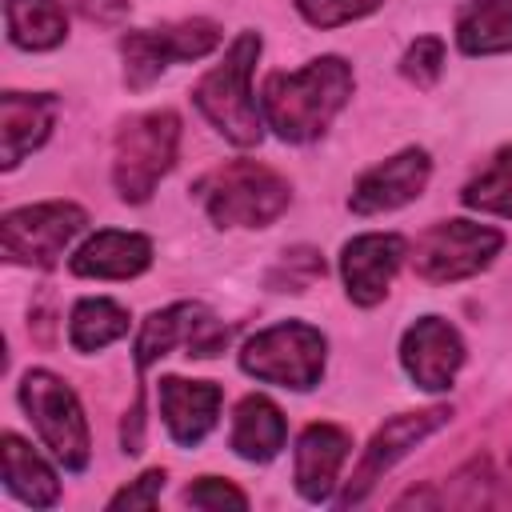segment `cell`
Wrapping results in <instances>:
<instances>
[{"mask_svg":"<svg viewBox=\"0 0 512 512\" xmlns=\"http://www.w3.org/2000/svg\"><path fill=\"white\" fill-rule=\"evenodd\" d=\"M128 332V312L108 296H84L72 308L68 340L76 352H100Z\"/></svg>","mask_w":512,"mask_h":512,"instance_id":"23","label":"cell"},{"mask_svg":"<svg viewBox=\"0 0 512 512\" xmlns=\"http://www.w3.org/2000/svg\"><path fill=\"white\" fill-rule=\"evenodd\" d=\"M20 404H24L28 420L36 424L40 440L48 444V452L68 472H84L88 456H92V440H88V420H84L76 392L60 376L32 368L20 380Z\"/></svg>","mask_w":512,"mask_h":512,"instance_id":"6","label":"cell"},{"mask_svg":"<svg viewBox=\"0 0 512 512\" xmlns=\"http://www.w3.org/2000/svg\"><path fill=\"white\" fill-rule=\"evenodd\" d=\"M284 412L268 400V396H244L236 404V416H232V452L252 460V464H264L272 460L280 448H284Z\"/></svg>","mask_w":512,"mask_h":512,"instance_id":"19","label":"cell"},{"mask_svg":"<svg viewBox=\"0 0 512 512\" xmlns=\"http://www.w3.org/2000/svg\"><path fill=\"white\" fill-rule=\"evenodd\" d=\"M4 448V488L16 496V500H24V504H32V508H52L56 500H60V480H56V472L36 456V448L28 444V440H20L16 432H4V440H0Z\"/></svg>","mask_w":512,"mask_h":512,"instance_id":"20","label":"cell"},{"mask_svg":"<svg viewBox=\"0 0 512 512\" xmlns=\"http://www.w3.org/2000/svg\"><path fill=\"white\" fill-rule=\"evenodd\" d=\"M440 68H444V44H440V36H420V40H412L408 52H404V60H400V72H404L412 84H420V88L436 84V80H440Z\"/></svg>","mask_w":512,"mask_h":512,"instance_id":"28","label":"cell"},{"mask_svg":"<svg viewBox=\"0 0 512 512\" xmlns=\"http://www.w3.org/2000/svg\"><path fill=\"white\" fill-rule=\"evenodd\" d=\"M500 248H504V236L488 224L440 220L416 240L412 264L428 284H456L484 272Z\"/></svg>","mask_w":512,"mask_h":512,"instance_id":"8","label":"cell"},{"mask_svg":"<svg viewBox=\"0 0 512 512\" xmlns=\"http://www.w3.org/2000/svg\"><path fill=\"white\" fill-rule=\"evenodd\" d=\"M160 488H164V472H160V468H152V472H144L136 484L120 488V492L108 500V508H156Z\"/></svg>","mask_w":512,"mask_h":512,"instance_id":"30","label":"cell"},{"mask_svg":"<svg viewBox=\"0 0 512 512\" xmlns=\"http://www.w3.org/2000/svg\"><path fill=\"white\" fill-rule=\"evenodd\" d=\"M508 472H512V464H508Z\"/></svg>","mask_w":512,"mask_h":512,"instance_id":"31","label":"cell"},{"mask_svg":"<svg viewBox=\"0 0 512 512\" xmlns=\"http://www.w3.org/2000/svg\"><path fill=\"white\" fill-rule=\"evenodd\" d=\"M176 148H180V116L172 108H156L124 120L112 148V184L120 200L144 204L176 164Z\"/></svg>","mask_w":512,"mask_h":512,"instance_id":"4","label":"cell"},{"mask_svg":"<svg viewBox=\"0 0 512 512\" xmlns=\"http://www.w3.org/2000/svg\"><path fill=\"white\" fill-rule=\"evenodd\" d=\"M220 44V24L212 20H180L164 28H136L124 32L120 52H124V80L128 88H148L168 64L180 60H200Z\"/></svg>","mask_w":512,"mask_h":512,"instance_id":"9","label":"cell"},{"mask_svg":"<svg viewBox=\"0 0 512 512\" xmlns=\"http://www.w3.org/2000/svg\"><path fill=\"white\" fill-rule=\"evenodd\" d=\"M404 236L396 232H364L352 236L340 252V272H344V292L352 304L372 308L388 296V284L396 276V268L404 264Z\"/></svg>","mask_w":512,"mask_h":512,"instance_id":"13","label":"cell"},{"mask_svg":"<svg viewBox=\"0 0 512 512\" xmlns=\"http://www.w3.org/2000/svg\"><path fill=\"white\" fill-rule=\"evenodd\" d=\"M196 196L216 228H268L292 204L288 180L256 160H228L212 168L196 180Z\"/></svg>","mask_w":512,"mask_h":512,"instance_id":"3","label":"cell"},{"mask_svg":"<svg viewBox=\"0 0 512 512\" xmlns=\"http://www.w3.org/2000/svg\"><path fill=\"white\" fill-rule=\"evenodd\" d=\"M4 24H8V40L16 48L48 52L68 32L64 0H4Z\"/></svg>","mask_w":512,"mask_h":512,"instance_id":"22","label":"cell"},{"mask_svg":"<svg viewBox=\"0 0 512 512\" xmlns=\"http://www.w3.org/2000/svg\"><path fill=\"white\" fill-rule=\"evenodd\" d=\"M84 224H88V212L72 200H44V204L16 208L0 220L4 260L28 264V268H52Z\"/></svg>","mask_w":512,"mask_h":512,"instance_id":"7","label":"cell"},{"mask_svg":"<svg viewBox=\"0 0 512 512\" xmlns=\"http://www.w3.org/2000/svg\"><path fill=\"white\" fill-rule=\"evenodd\" d=\"M428 176H432L428 152H424V148H404V152L388 156L384 164L368 168V172L356 180V188H352V196H348V208H352L356 216L392 212V208L416 200V196L424 192Z\"/></svg>","mask_w":512,"mask_h":512,"instance_id":"14","label":"cell"},{"mask_svg":"<svg viewBox=\"0 0 512 512\" xmlns=\"http://www.w3.org/2000/svg\"><path fill=\"white\" fill-rule=\"evenodd\" d=\"M256 60H260V32H240L228 44L224 60L212 72H204L200 84L192 88V100L208 116V124L240 148H252L264 136V112L260 100L252 96Z\"/></svg>","mask_w":512,"mask_h":512,"instance_id":"2","label":"cell"},{"mask_svg":"<svg viewBox=\"0 0 512 512\" xmlns=\"http://www.w3.org/2000/svg\"><path fill=\"white\" fill-rule=\"evenodd\" d=\"M400 364L416 388L444 392V388H452V380L464 364V340L448 320L420 316L400 340Z\"/></svg>","mask_w":512,"mask_h":512,"instance_id":"12","label":"cell"},{"mask_svg":"<svg viewBox=\"0 0 512 512\" xmlns=\"http://www.w3.org/2000/svg\"><path fill=\"white\" fill-rule=\"evenodd\" d=\"M448 420H452V408H444V404L424 408V412H400V416H392V420L368 440V448H364V456H360V464H356V472H352L348 492L340 496V504H360V500L368 496V488H372L400 456H408L424 436H432V432L444 428Z\"/></svg>","mask_w":512,"mask_h":512,"instance_id":"11","label":"cell"},{"mask_svg":"<svg viewBox=\"0 0 512 512\" xmlns=\"http://www.w3.org/2000/svg\"><path fill=\"white\" fill-rule=\"evenodd\" d=\"M348 96L352 68L340 56H316L296 72H272L260 92V112L280 140L308 144L324 136V128L348 104Z\"/></svg>","mask_w":512,"mask_h":512,"instance_id":"1","label":"cell"},{"mask_svg":"<svg viewBox=\"0 0 512 512\" xmlns=\"http://www.w3.org/2000/svg\"><path fill=\"white\" fill-rule=\"evenodd\" d=\"M324 352H328V344H324L320 328H312L304 320H284V324L256 332L244 344L240 368L264 384L308 392L324 376Z\"/></svg>","mask_w":512,"mask_h":512,"instance_id":"5","label":"cell"},{"mask_svg":"<svg viewBox=\"0 0 512 512\" xmlns=\"http://www.w3.org/2000/svg\"><path fill=\"white\" fill-rule=\"evenodd\" d=\"M184 500H188L192 508H248V496H244L240 488H232L228 480H216V476H200V480L184 492Z\"/></svg>","mask_w":512,"mask_h":512,"instance_id":"29","label":"cell"},{"mask_svg":"<svg viewBox=\"0 0 512 512\" xmlns=\"http://www.w3.org/2000/svg\"><path fill=\"white\" fill-rule=\"evenodd\" d=\"M220 400H224V392L208 380H184V376H164L160 380V416H164L168 436L180 448L200 444L216 428Z\"/></svg>","mask_w":512,"mask_h":512,"instance_id":"15","label":"cell"},{"mask_svg":"<svg viewBox=\"0 0 512 512\" xmlns=\"http://www.w3.org/2000/svg\"><path fill=\"white\" fill-rule=\"evenodd\" d=\"M148 264H152V240L120 228H104L88 236L68 260V268L88 280H128V276H140Z\"/></svg>","mask_w":512,"mask_h":512,"instance_id":"17","label":"cell"},{"mask_svg":"<svg viewBox=\"0 0 512 512\" xmlns=\"http://www.w3.org/2000/svg\"><path fill=\"white\" fill-rule=\"evenodd\" d=\"M460 200L468 208H476V212H492V216H508L512 220V144H504L488 160V168L464 184Z\"/></svg>","mask_w":512,"mask_h":512,"instance_id":"24","label":"cell"},{"mask_svg":"<svg viewBox=\"0 0 512 512\" xmlns=\"http://www.w3.org/2000/svg\"><path fill=\"white\" fill-rule=\"evenodd\" d=\"M440 504H452V508H484V504H492V464H488V456L468 460L448 480V488L436 492V508Z\"/></svg>","mask_w":512,"mask_h":512,"instance_id":"25","label":"cell"},{"mask_svg":"<svg viewBox=\"0 0 512 512\" xmlns=\"http://www.w3.org/2000/svg\"><path fill=\"white\" fill-rule=\"evenodd\" d=\"M348 432L336 424H308L296 440V492L308 504H324L340 480V464L348 460Z\"/></svg>","mask_w":512,"mask_h":512,"instance_id":"16","label":"cell"},{"mask_svg":"<svg viewBox=\"0 0 512 512\" xmlns=\"http://www.w3.org/2000/svg\"><path fill=\"white\" fill-rule=\"evenodd\" d=\"M456 44L468 56L512 52V0H468L456 16Z\"/></svg>","mask_w":512,"mask_h":512,"instance_id":"21","label":"cell"},{"mask_svg":"<svg viewBox=\"0 0 512 512\" xmlns=\"http://www.w3.org/2000/svg\"><path fill=\"white\" fill-rule=\"evenodd\" d=\"M376 8H380V0H296V12L312 28H340V24L360 20Z\"/></svg>","mask_w":512,"mask_h":512,"instance_id":"27","label":"cell"},{"mask_svg":"<svg viewBox=\"0 0 512 512\" xmlns=\"http://www.w3.org/2000/svg\"><path fill=\"white\" fill-rule=\"evenodd\" d=\"M176 344H184L188 356L212 360L228 344V324L216 320L196 300H180V304H168V308L152 312L140 324V336H136V372H144L148 364H156L160 356H168Z\"/></svg>","mask_w":512,"mask_h":512,"instance_id":"10","label":"cell"},{"mask_svg":"<svg viewBox=\"0 0 512 512\" xmlns=\"http://www.w3.org/2000/svg\"><path fill=\"white\" fill-rule=\"evenodd\" d=\"M324 276V260L316 248H292L276 260V268L268 272V288L276 292H304Z\"/></svg>","mask_w":512,"mask_h":512,"instance_id":"26","label":"cell"},{"mask_svg":"<svg viewBox=\"0 0 512 512\" xmlns=\"http://www.w3.org/2000/svg\"><path fill=\"white\" fill-rule=\"evenodd\" d=\"M56 100L48 92H4L0 96V164L16 168L52 132Z\"/></svg>","mask_w":512,"mask_h":512,"instance_id":"18","label":"cell"}]
</instances>
